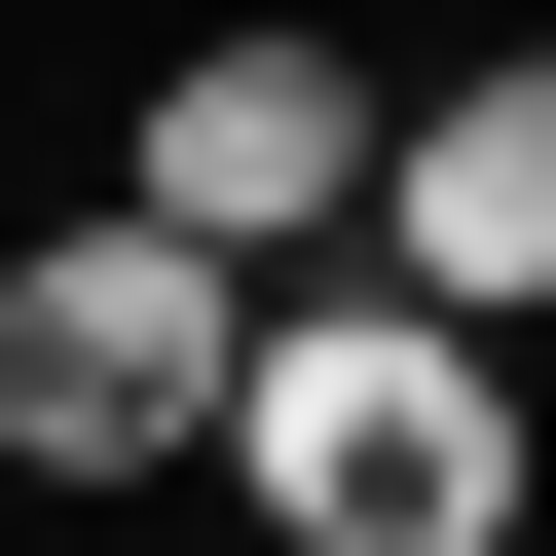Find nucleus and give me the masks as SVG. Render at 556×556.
<instances>
[{
	"instance_id": "4",
	"label": "nucleus",
	"mask_w": 556,
	"mask_h": 556,
	"mask_svg": "<svg viewBox=\"0 0 556 556\" xmlns=\"http://www.w3.org/2000/svg\"><path fill=\"white\" fill-rule=\"evenodd\" d=\"M371 260H408L445 334H556V38H482V75L371 112Z\"/></svg>"
},
{
	"instance_id": "3",
	"label": "nucleus",
	"mask_w": 556,
	"mask_h": 556,
	"mask_svg": "<svg viewBox=\"0 0 556 556\" xmlns=\"http://www.w3.org/2000/svg\"><path fill=\"white\" fill-rule=\"evenodd\" d=\"M371 112H408V75H334V38H149L112 186H149L186 260H371Z\"/></svg>"
},
{
	"instance_id": "1",
	"label": "nucleus",
	"mask_w": 556,
	"mask_h": 556,
	"mask_svg": "<svg viewBox=\"0 0 556 556\" xmlns=\"http://www.w3.org/2000/svg\"><path fill=\"white\" fill-rule=\"evenodd\" d=\"M223 482L260 556H519V334H445L408 260H260V371H223Z\"/></svg>"
},
{
	"instance_id": "2",
	"label": "nucleus",
	"mask_w": 556,
	"mask_h": 556,
	"mask_svg": "<svg viewBox=\"0 0 556 556\" xmlns=\"http://www.w3.org/2000/svg\"><path fill=\"white\" fill-rule=\"evenodd\" d=\"M223 371H260V260H186L149 186L0 223V482H223Z\"/></svg>"
}]
</instances>
